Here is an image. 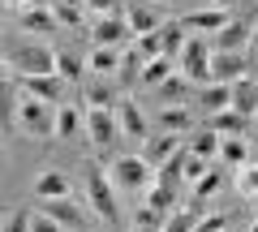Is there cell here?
Returning <instances> with one entry per match:
<instances>
[{
	"mask_svg": "<svg viewBox=\"0 0 258 232\" xmlns=\"http://www.w3.org/2000/svg\"><path fill=\"white\" fill-rule=\"evenodd\" d=\"M86 206H91L103 223H112V228L120 223L116 185H112V177H108V168H103V164H86Z\"/></svg>",
	"mask_w": 258,
	"mask_h": 232,
	"instance_id": "6da1fadb",
	"label": "cell"
},
{
	"mask_svg": "<svg viewBox=\"0 0 258 232\" xmlns=\"http://www.w3.org/2000/svg\"><path fill=\"white\" fill-rule=\"evenodd\" d=\"M142 198H147V206H155L159 215H168V211L176 206V189H172V185H164V181H151Z\"/></svg>",
	"mask_w": 258,
	"mask_h": 232,
	"instance_id": "4dcf8cb0",
	"label": "cell"
},
{
	"mask_svg": "<svg viewBox=\"0 0 258 232\" xmlns=\"http://www.w3.org/2000/svg\"><path fill=\"white\" fill-rule=\"evenodd\" d=\"M198 108H203L207 116L232 108V82H207V86H198Z\"/></svg>",
	"mask_w": 258,
	"mask_h": 232,
	"instance_id": "d6986e66",
	"label": "cell"
},
{
	"mask_svg": "<svg viewBox=\"0 0 258 232\" xmlns=\"http://www.w3.org/2000/svg\"><path fill=\"white\" fill-rule=\"evenodd\" d=\"M232 108L241 116H258V82L254 78H237L232 82Z\"/></svg>",
	"mask_w": 258,
	"mask_h": 232,
	"instance_id": "7402d4cb",
	"label": "cell"
},
{
	"mask_svg": "<svg viewBox=\"0 0 258 232\" xmlns=\"http://www.w3.org/2000/svg\"><path fill=\"white\" fill-rule=\"evenodd\" d=\"M120 69V52L116 47H91V56H86V73H112L116 78Z\"/></svg>",
	"mask_w": 258,
	"mask_h": 232,
	"instance_id": "83f0119b",
	"label": "cell"
},
{
	"mask_svg": "<svg viewBox=\"0 0 258 232\" xmlns=\"http://www.w3.org/2000/svg\"><path fill=\"white\" fill-rule=\"evenodd\" d=\"M249 52L258 56V26H254V35H249Z\"/></svg>",
	"mask_w": 258,
	"mask_h": 232,
	"instance_id": "f6af8a7d",
	"label": "cell"
},
{
	"mask_svg": "<svg viewBox=\"0 0 258 232\" xmlns=\"http://www.w3.org/2000/svg\"><path fill=\"white\" fill-rule=\"evenodd\" d=\"M108 177L116 185V194H147V185L155 181V168L142 155H116L108 164Z\"/></svg>",
	"mask_w": 258,
	"mask_h": 232,
	"instance_id": "3957f363",
	"label": "cell"
},
{
	"mask_svg": "<svg viewBox=\"0 0 258 232\" xmlns=\"http://www.w3.org/2000/svg\"><path fill=\"white\" fill-rule=\"evenodd\" d=\"M22 30H30V35H56L60 22H56V13H52L47 0H30L26 9H22Z\"/></svg>",
	"mask_w": 258,
	"mask_h": 232,
	"instance_id": "5bb4252c",
	"label": "cell"
},
{
	"mask_svg": "<svg viewBox=\"0 0 258 232\" xmlns=\"http://www.w3.org/2000/svg\"><path fill=\"white\" fill-rule=\"evenodd\" d=\"M220 232H228V228H220Z\"/></svg>",
	"mask_w": 258,
	"mask_h": 232,
	"instance_id": "f5cc1de1",
	"label": "cell"
},
{
	"mask_svg": "<svg viewBox=\"0 0 258 232\" xmlns=\"http://www.w3.org/2000/svg\"><path fill=\"white\" fill-rule=\"evenodd\" d=\"M86 103L91 108H116L120 103V82L112 73H91L86 78Z\"/></svg>",
	"mask_w": 258,
	"mask_h": 232,
	"instance_id": "4fadbf2b",
	"label": "cell"
},
{
	"mask_svg": "<svg viewBox=\"0 0 258 232\" xmlns=\"http://www.w3.org/2000/svg\"><path fill=\"white\" fill-rule=\"evenodd\" d=\"M56 73L64 78V82H86V60L78 52H64V47H56Z\"/></svg>",
	"mask_w": 258,
	"mask_h": 232,
	"instance_id": "4316f807",
	"label": "cell"
},
{
	"mask_svg": "<svg viewBox=\"0 0 258 232\" xmlns=\"http://www.w3.org/2000/svg\"><path fill=\"white\" fill-rule=\"evenodd\" d=\"M176 150H181V133H159V138H147V155L142 159H147L151 168H159L168 155H176Z\"/></svg>",
	"mask_w": 258,
	"mask_h": 232,
	"instance_id": "603a6c76",
	"label": "cell"
},
{
	"mask_svg": "<svg viewBox=\"0 0 258 232\" xmlns=\"http://www.w3.org/2000/svg\"><path fill=\"white\" fill-rule=\"evenodd\" d=\"M228 18H232L228 9H215V5H207V9H189L185 18H176V22H181L189 35H207V39H211V35H215V30H220Z\"/></svg>",
	"mask_w": 258,
	"mask_h": 232,
	"instance_id": "7c38bea8",
	"label": "cell"
},
{
	"mask_svg": "<svg viewBox=\"0 0 258 232\" xmlns=\"http://www.w3.org/2000/svg\"><path fill=\"white\" fill-rule=\"evenodd\" d=\"M245 78V52H215L211 47V82H237Z\"/></svg>",
	"mask_w": 258,
	"mask_h": 232,
	"instance_id": "2e32d148",
	"label": "cell"
},
{
	"mask_svg": "<svg viewBox=\"0 0 258 232\" xmlns=\"http://www.w3.org/2000/svg\"><path fill=\"white\" fill-rule=\"evenodd\" d=\"M0 232H30V211H13L9 219L0 223Z\"/></svg>",
	"mask_w": 258,
	"mask_h": 232,
	"instance_id": "ab89813d",
	"label": "cell"
},
{
	"mask_svg": "<svg viewBox=\"0 0 258 232\" xmlns=\"http://www.w3.org/2000/svg\"><path fill=\"white\" fill-rule=\"evenodd\" d=\"M249 232H258V219H254V223H249Z\"/></svg>",
	"mask_w": 258,
	"mask_h": 232,
	"instance_id": "681fc988",
	"label": "cell"
},
{
	"mask_svg": "<svg viewBox=\"0 0 258 232\" xmlns=\"http://www.w3.org/2000/svg\"><path fill=\"white\" fill-rule=\"evenodd\" d=\"M254 150H258V133H254Z\"/></svg>",
	"mask_w": 258,
	"mask_h": 232,
	"instance_id": "816d5d0a",
	"label": "cell"
},
{
	"mask_svg": "<svg viewBox=\"0 0 258 232\" xmlns=\"http://www.w3.org/2000/svg\"><path fill=\"white\" fill-rule=\"evenodd\" d=\"M159 129L164 133H194V116L185 108H159Z\"/></svg>",
	"mask_w": 258,
	"mask_h": 232,
	"instance_id": "f1b7e54d",
	"label": "cell"
},
{
	"mask_svg": "<svg viewBox=\"0 0 258 232\" xmlns=\"http://www.w3.org/2000/svg\"><path fill=\"white\" fill-rule=\"evenodd\" d=\"M91 18H108V13H120V0H82Z\"/></svg>",
	"mask_w": 258,
	"mask_h": 232,
	"instance_id": "60d3db41",
	"label": "cell"
},
{
	"mask_svg": "<svg viewBox=\"0 0 258 232\" xmlns=\"http://www.w3.org/2000/svg\"><path fill=\"white\" fill-rule=\"evenodd\" d=\"M129 232H159V228H142V223H134V228H129Z\"/></svg>",
	"mask_w": 258,
	"mask_h": 232,
	"instance_id": "7dc6e473",
	"label": "cell"
},
{
	"mask_svg": "<svg viewBox=\"0 0 258 232\" xmlns=\"http://www.w3.org/2000/svg\"><path fill=\"white\" fill-rule=\"evenodd\" d=\"M142 65H147V56L138 52V47L129 43V52L120 56V69H116V82L125 86V82H138V73H142Z\"/></svg>",
	"mask_w": 258,
	"mask_h": 232,
	"instance_id": "e575fe53",
	"label": "cell"
},
{
	"mask_svg": "<svg viewBox=\"0 0 258 232\" xmlns=\"http://www.w3.org/2000/svg\"><path fill=\"white\" fill-rule=\"evenodd\" d=\"M207 5H215V9H228V13L237 9V0H207Z\"/></svg>",
	"mask_w": 258,
	"mask_h": 232,
	"instance_id": "7bdbcfd3",
	"label": "cell"
},
{
	"mask_svg": "<svg viewBox=\"0 0 258 232\" xmlns=\"http://www.w3.org/2000/svg\"><path fill=\"white\" fill-rule=\"evenodd\" d=\"M125 22H129V35L138 39V35H151V30H159L168 18H164V9H159V5H151V0H129Z\"/></svg>",
	"mask_w": 258,
	"mask_h": 232,
	"instance_id": "ba28073f",
	"label": "cell"
},
{
	"mask_svg": "<svg viewBox=\"0 0 258 232\" xmlns=\"http://www.w3.org/2000/svg\"><path fill=\"white\" fill-rule=\"evenodd\" d=\"M39 211L52 215L60 228H86V206L74 198H39Z\"/></svg>",
	"mask_w": 258,
	"mask_h": 232,
	"instance_id": "9c48e42d",
	"label": "cell"
},
{
	"mask_svg": "<svg viewBox=\"0 0 258 232\" xmlns=\"http://www.w3.org/2000/svg\"><path fill=\"white\" fill-rule=\"evenodd\" d=\"M82 129L95 146H112L120 138V125H116V108H86L82 116Z\"/></svg>",
	"mask_w": 258,
	"mask_h": 232,
	"instance_id": "8992f818",
	"label": "cell"
},
{
	"mask_svg": "<svg viewBox=\"0 0 258 232\" xmlns=\"http://www.w3.org/2000/svg\"><path fill=\"white\" fill-rule=\"evenodd\" d=\"M18 69V78H30V73H56V47L47 43H22L9 60Z\"/></svg>",
	"mask_w": 258,
	"mask_h": 232,
	"instance_id": "5b68a950",
	"label": "cell"
},
{
	"mask_svg": "<svg viewBox=\"0 0 258 232\" xmlns=\"http://www.w3.org/2000/svg\"><path fill=\"white\" fill-rule=\"evenodd\" d=\"M172 73H176V60H172V56H151L147 65H142L138 82H142V86H151V91H155V86L164 82V78H172Z\"/></svg>",
	"mask_w": 258,
	"mask_h": 232,
	"instance_id": "cb8c5ba5",
	"label": "cell"
},
{
	"mask_svg": "<svg viewBox=\"0 0 258 232\" xmlns=\"http://www.w3.org/2000/svg\"><path fill=\"white\" fill-rule=\"evenodd\" d=\"M198 215H203V206H185V211H168V215H164V228H159V232H194Z\"/></svg>",
	"mask_w": 258,
	"mask_h": 232,
	"instance_id": "d6a6232c",
	"label": "cell"
},
{
	"mask_svg": "<svg viewBox=\"0 0 258 232\" xmlns=\"http://www.w3.org/2000/svg\"><path fill=\"white\" fill-rule=\"evenodd\" d=\"M0 5H5V9H26L30 0H0Z\"/></svg>",
	"mask_w": 258,
	"mask_h": 232,
	"instance_id": "ee69618b",
	"label": "cell"
},
{
	"mask_svg": "<svg viewBox=\"0 0 258 232\" xmlns=\"http://www.w3.org/2000/svg\"><path fill=\"white\" fill-rule=\"evenodd\" d=\"M18 129L26 133V138H35V142L56 138V103H43V99H35V95H22V103H18Z\"/></svg>",
	"mask_w": 258,
	"mask_h": 232,
	"instance_id": "7a4b0ae2",
	"label": "cell"
},
{
	"mask_svg": "<svg viewBox=\"0 0 258 232\" xmlns=\"http://www.w3.org/2000/svg\"><path fill=\"white\" fill-rule=\"evenodd\" d=\"M18 103H22L18 78H0V129H18Z\"/></svg>",
	"mask_w": 258,
	"mask_h": 232,
	"instance_id": "ac0fdd59",
	"label": "cell"
},
{
	"mask_svg": "<svg viewBox=\"0 0 258 232\" xmlns=\"http://www.w3.org/2000/svg\"><path fill=\"white\" fill-rule=\"evenodd\" d=\"M151 5H172V0H151Z\"/></svg>",
	"mask_w": 258,
	"mask_h": 232,
	"instance_id": "c3c4849f",
	"label": "cell"
},
{
	"mask_svg": "<svg viewBox=\"0 0 258 232\" xmlns=\"http://www.w3.org/2000/svg\"><path fill=\"white\" fill-rule=\"evenodd\" d=\"M220 228H228V215H198V223H194V232H220Z\"/></svg>",
	"mask_w": 258,
	"mask_h": 232,
	"instance_id": "f35d334b",
	"label": "cell"
},
{
	"mask_svg": "<svg viewBox=\"0 0 258 232\" xmlns=\"http://www.w3.org/2000/svg\"><path fill=\"white\" fill-rule=\"evenodd\" d=\"M0 30H5V13H0Z\"/></svg>",
	"mask_w": 258,
	"mask_h": 232,
	"instance_id": "f907efd6",
	"label": "cell"
},
{
	"mask_svg": "<svg viewBox=\"0 0 258 232\" xmlns=\"http://www.w3.org/2000/svg\"><path fill=\"white\" fill-rule=\"evenodd\" d=\"M134 223H142V228H164V215H159L155 206L142 202V206H138V215H134Z\"/></svg>",
	"mask_w": 258,
	"mask_h": 232,
	"instance_id": "74e56055",
	"label": "cell"
},
{
	"mask_svg": "<svg viewBox=\"0 0 258 232\" xmlns=\"http://www.w3.org/2000/svg\"><path fill=\"white\" fill-rule=\"evenodd\" d=\"M91 43H95V47H120V43H134V35H129V22H125V13L91 18Z\"/></svg>",
	"mask_w": 258,
	"mask_h": 232,
	"instance_id": "52a82bcc",
	"label": "cell"
},
{
	"mask_svg": "<svg viewBox=\"0 0 258 232\" xmlns=\"http://www.w3.org/2000/svg\"><path fill=\"white\" fill-rule=\"evenodd\" d=\"M249 35H254V26H249V22L228 18V22L211 35V47H215V52H245V47H249Z\"/></svg>",
	"mask_w": 258,
	"mask_h": 232,
	"instance_id": "8fae6325",
	"label": "cell"
},
{
	"mask_svg": "<svg viewBox=\"0 0 258 232\" xmlns=\"http://www.w3.org/2000/svg\"><path fill=\"white\" fill-rule=\"evenodd\" d=\"M220 159L237 172L241 164H249V142L245 138H220Z\"/></svg>",
	"mask_w": 258,
	"mask_h": 232,
	"instance_id": "1f68e13d",
	"label": "cell"
},
{
	"mask_svg": "<svg viewBox=\"0 0 258 232\" xmlns=\"http://www.w3.org/2000/svg\"><path fill=\"white\" fill-rule=\"evenodd\" d=\"M0 78H13V73H9V60H5V56H0Z\"/></svg>",
	"mask_w": 258,
	"mask_h": 232,
	"instance_id": "bcb514c9",
	"label": "cell"
},
{
	"mask_svg": "<svg viewBox=\"0 0 258 232\" xmlns=\"http://www.w3.org/2000/svg\"><path fill=\"white\" fill-rule=\"evenodd\" d=\"M176 73L189 78L194 86L211 82V43H207V35H189L185 39L181 56H176Z\"/></svg>",
	"mask_w": 258,
	"mask_h": 232,
	"instance_id": "277c9868",
	"label": "cell"
},
{
	"mask_svg": "<svg viewBox=\"0 0 258 232\" xmlns=\"http://www.w3.org/2000/svg\"><path fill=\"white\" fill-rule=\"evenodd\" d=\"M155 35H159V52L176 60V56H181V47H185V39H189V30H185L181 22H164Z\"/></svg>",
	"mask_w": 258,
	"mask_h": 232,
	"instance_id": "d4e9b609",
	"label": "cell"
},
{
	"mask_svg": "<svg viewBox=\"0 0 258 232\" xmlns=\"http://www.w3.org/2000/svg\"><path fill=\"white\" fill-rule=\"evenodd\" d=\"M155 181H164V185H172V189L185 185V146L176 150V155H168L164 164L155 168Z\"/></svg>",
	"mask_w": 258,
	"mask_h": 232,
	"instance_id": "f546056e",
	"label": "cell"
},
{
	"mask_svg": "<svg viewBox=\"0 0 258 232\" xmlns=\"http://www.w3.org/2000/svg\"><path fill=\"white\" fill-rule=\"evenodd\" d=\"M198 91V86L189 82V78H181V73H172V78H164V82L155 86V95H159V108H185L189 103V95Z\"/></svg>",
	"mask_w": 258,
	"mask_h": 232,
	"instance_id": "e0dca14e",
	"label": "cell"
},
{
	"mask_svg": "<svg viewBox=\"0 0 258 232\" xmlns=\"http://www.w3.org/2000/svg\"><path fill=\"white\" fill-rule=\"evenodd\" d=\"M82 133V112L74 108V103H56V138H78Z\"/></svg>",
	"mask_w": 258,
	"mask_h": 232,
	"instance_id": "484cf974",
	"label": "cell"
},
{
	"mask_svg": "<svg viewBox=\"0 0 258 232\" xmlns=\"http://www.w3.org/2000/svg\"><path fill=\"white\" fill-rule=\"evenodd\" d=\"M207 129H215L220 138H249V116H241L237 108H224L207 116Z\"/></svg>",
	"mask_w": 258,
	"mask_h": 232,
	"instance_id": "9a60e30c",
	"label": "cell"
},
{
	"mask_svg": "<svg viewBox=\"0 0 258 232\" xmlns=\"http://www.w3.org/2000/svg\"><path fill=\"white\" fill-rule=\"evenodd\" d=\"M220 189H224V172H211V168H207L203 177L194 181V202L203 206L207 198H215V194H220Z\"/></svg>",
	"mask_w": 258,
	"mask_h": 232,
	"instance_id": "d590c367",
	"label": "cell"
},
{
	"mask_svg": "<svg viewBox=\"0 0 258 232\" xmlns=\"http://www.w3.org/2000/svg\"><path fill=\"white\" fill-rule=\"evenodd\" d=\"M35 198H69V177L60 168H43L35 181Z\"/></svg>",
	"mask_w": 258,
	"mask_h": 232,
	"instance_id": "44dd1931",
	"label": "cell"
},
{
	"mask_svg": "<svg viewBox=\"0 0 258 232\" xmlns=\"http://www.w3.org/2000/svg\"><path fill=\"white\" fill-rule=\"evenodd\" d=\"M189 155H203V159H211V155H220V133L215 129H198V133H189Z\"/></svg>",
	"mask_w": 258,
	"mask_h": 232,
	"instance_id": "836d02e7",
	"label": "cell"
},
{
	"mask_svg": "<svg viewBox=\"0 0 258 232\" xmlns=\"http://www.w3.org/2000/svg\"><path fill=\"white\" fill-rule=\"evenodd\" d=\"M232 177H237V194L241 198H258V164H241Z\"/></svg>",
	"mask_w": 258,
	"mask_h": 232,
	"instance_id": "8d00e7d4",
	"label": "cell"
},
{
	"mask_svg": "<svg viewBox=\"0 0 258 232\" xmlns=\"http://www.w3.org/2000/svg\"><path fill=\"white\" fill-rule=\"evenodd\" d=\"M30 232H64V228L52 219V215H43V211H39V215H30Z\"/></svg>",
	"mask_w": 258,
	"mask_h": 232,
	"instance_id": "b9f144b4",
	"label": "cell"
},
{
	"mask_svg": "<svg viewBox=\"0 0 258 232\" xmlns=\"http://www.w3.org/2000/svg\"><path fill=\"white\" fill-rule=\"evenodd\" d=\"M116 125H120V133H129V138H147V116H142V108L134 99L116 103Z\"/></svg>",
	"mask_w": 258,
	"mask_h": 232,
	"instance_id": "ffe728a7",
	"label": "cell"
},
{
	"mask_svg": "<svg viewBox=\"0 0 258 232\" xmlns=\"http://www.w3.org/2000/svg\"><path fill=\"white\" fill-rule=\"evenodd\" d=\"M22 95H35L43 103H64V78L60 73H30V78H18Z\"/></svg>",
	"mask_w": 258,
	"mask_h": 232,
	"instance_id": "30bf717a",
	"label": "cell"
}]
</instances>
